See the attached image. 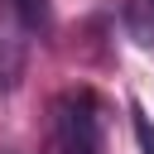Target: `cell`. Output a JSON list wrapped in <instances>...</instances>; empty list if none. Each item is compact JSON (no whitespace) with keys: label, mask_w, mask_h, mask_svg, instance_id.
Returning <instances> with one entry per match:
<instances>
[{"label":"cell","mask_w":154,"mask_h":154,"mask_svg":"<svg viewBox=\"0 0 154 154\" xmlns=\"http://www.w3.org/2000/svg\"><path fill=\"white\" fill-rule=\"evenodd\" d=\"M14 14H19V19H24V29H34V34H43V29H48V19H53L48 0H14Z\"/></svg>","instance_id":"cell-3"},{"label":"cell","mask_w":154,"mask_h":154,"mask_svg":"<svg viewBox=\"0 0 154 154\" xmlns=\"http://www.w3.org/2000/svg\"><path fill=\"white\" fill-rule=\"evenodd\" d=\"M130 130H135L140 154H154V120L144 116V106H140V101H130Z\"/></svg>","instance_id":"cell-4"},{"label":"cell","mask_w":154,"mask_h":154,"mask_svg":"<svg viewBox=\"0 0 154 154\" xmlns=\"http://www.w3.org/2000/svg\"><path fill=\"white\" fill-rule=\"evenodd\" d=\"M53 154H106V111L91 87H67L53 101Z\"/></svg>","instance_id":"cell-1"},{"label":"cell","mask_w":154,"mask_h":154,"mask_svg":"<svg viewBox=\"0 0 154 154\" xmlns=\"http://www.w3.org/2000/svg\"><path fill=\"white\" fill-rule=\"evenodd\" d=\"M125 24H130V34H135L144 48H154V0H130Z\"/></svg>","instance_id":"cell-2"}]
</instances>
